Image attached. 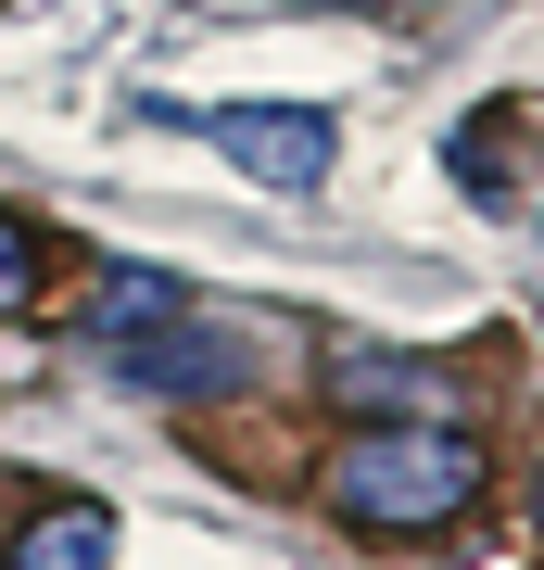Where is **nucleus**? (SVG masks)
I'll return each mask as SVG.
<instances>
[{"label": "nucleus", "mask_w": 544, "mask_h": 570, "mask_svg": "<svg viewBox=\"0 0 544 570\" xmlns=\"http://www.w3.org/2000/svg\"><path fill=\"white\" fill-rule=\"evenodd\" d=\"M329 508L355 532H444L482 508V444L456 419H393V431H355L329 456Z\"/></svg>", "instance_id": "nucleus-1"}, {"label": "nucleus", "mask_w": 544, "mask_h": 570, "mask_svg": "<svg viewBox=\"0 0 544 570\" xmlns=\"http://www.w3.org/2000/svg\"><path fill=\"white\" fill-rule=\"evenodd\" d=\"M152 115H178L202 127L228 165H254L266 190H317L329 178V115L317 102H152Z\"/></svg>", "instance_id": "nucleus-2"}, {"label": "nucleus", "mask_w": 544, "mask_h": 570, "mask_svg": "<svg viewBox=\"0 0 544 570\" xmlns=\"http://www.w3.org/2000/svg\"><path fill=\"white\" fill-rule=\"evenodd\" d=\"M115 367L140 393H165V406H216V393L254 381V355L228 343V330H202V317H165V330H140V343H115Z\"/></svg>", "instance_id": "nucleus-3"}, {"label": "nucleus", "mask_w": 544, "mask_h": 570, "mask_svg": "<svg viewBox=\"0 0 544 570\" xmlns=\"http://www.w3.org/2000/svg\"><path fill=\"white\" fill-rule=\"evenodd\" d=\"M329 406H380V431L393 419H456L468 406V381H456V367L444 355H380V343H343V355H329Z\"/></svg>", "instance_id": "nucleus-4"}, {"label": "nucleus", "mask_w": 544, "mask_h": 570, "mask_svg": "<svg viewBox=\"0 0 544 570\" xmlns=\"http://www.w3.org/2000/svg\"><path fill=\"white\" fill-rule=\"evenodd\" d=\"M165 317H190L178 279H152V266H101V305H89L101 343H140V330H165Z\"/></svg>", "instance_id": "nucleus-5"}, {"label": "nucleus", "mask_w": 544, "mask_h": 570, "mask_svg": "<svg viewBox=\"0 0 544 570\" xmlns=\"http://www.w3.org/2000/svg\"><path fill=\"white\" fill-rule=\"evenodd\" d=\"M101 558H115V520H101V508H51L13 546V570H101Z\"/></svg>", "instance_id": "nucleus-6"}, {"label": "nucleus", "mask_w": 544, "mask_h": 570, "mask_svg": "<svg viewBox=\"0 0 544 570\" xmlns=\"http://www.w3.org/2000/svg\"><path fill=\"white\" fill-rule=\"evenodd\" d=\"M26 305H39V242L0 216V317H26Z\"/></svg>", "instance_id": "nucleus-7"}, {"label": "nucleus", "mask_w": 544, "mask_h": 570, "mask_svg": "<svg viewBox=\"0 0 544 570\" xmlns=\"http://www.w3.org/2000/svg\"><path fill=\"white\" fill-rule=\"evenodd\" d=\"M532 508H544V482H532Z\"/></svg>", "instance_id": "nucleus-8"}]
</instances>
